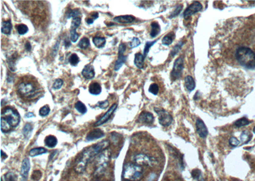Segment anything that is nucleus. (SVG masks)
<instances>
[{"instance_id": "603ef678", "label": "nucleus", "mask_w": 255, "mask_h": 181, "mask_svg": "<svg viewBox=\"0 0 255 181\" xmlns=\"http://www.w3.org/2000/svg\"><path fill=\"white\" fill-rule=\"evenodd\" d=\"M98 104H99L98 106L101 109H105L108 106V101L107 100H105V101H104V102H100Z\"/></svg>"}, {"instance_id": "6e6552de", "label": "nucleus", "mask_w": 255, "mask_h": 181, "mask_svg": "<svg viewBox=\"0 0 255 181\" xmlns=\"http://www.w3.org/2000/svg\"><path fill=\"white\" fill-rule=\"evenodd\" d=\"M109 159V153L108 151L105 149L104 150L103 153H101V155H100L98 162L96 164V173L97 174H101L104 172L105 168H106L107 165V163L108 162Z\"/></svg>"}, {"instance_id": "4468645a", "label": "nucleus", "mask_w": 255, "mask_h": 181, "mask_svg": "<svg viewBox=\"0 0 255 181\" xmlns=\"http://www.w3.org/2000/svg\"><path fill=\"white\" fill-rule=\"evenodd\" d=\"M82 74H83L84 78H85L86 79H93L95 75V69L93 66H92L91 64L86 65L84 69H83V71H82Z\"/></svg>"}, {"instance_id": "2eb2a0df", "label": "nucleus", "mask_w": 255, "mask_h": 181, "mask_svg": "<svg viewBox=\"0 0 255 181\" xmlns=\"http://www.w3.org/2000/svg\"><path fill=\"white\" fill-rule=\"evenodd\" d=\"M104 132L100 129H95L91 131L86 137V140L87 141H91V140H96L100 139L104 136Z\"/></svg>"}, {"instance_id": "a211bd4d", "label": "nucleus", "mask_w": 255, "mask_h": 181, "mask_svg": "<svg viewBox=\"0 0 255 181\" xmlns=\"http://www.w3.org/2000/svg\"><path fill=\"white\" fill-rule=\"evenodd\" d=\"M89 92L92 95H99L101 92V85L97 82L91 83L89 86Z\"/></svg>"}, {"instance_id": "79ce46f5", "label": "nucleus", "mask_w": 255, "mask_h": 181, "mask_svg": "<svg viewBox=\"0 0 255 181\" xmlns=\"http://www.w3.org/2000/svg\"><path fill=\"white\" fill-rule=\"evenodd\" d=\"M79 34L76 32V29H70V40L72 42L75 43L79 38Z\"/></svg>"}, {"instance_id": "1a4fd4ad", "label": "nucleus", "mask_w": 255, "mask_h": 181, "mask_svg": "<svg viewBox=\"0 0 255 181\" xmlns=\"http://www.w3.org/2000/svg\"><path fill=\"white\" fill-rule=\"evenodd\" d=\"M184 69V61L181 57L176 60L171 73V78L173 80H176L181 78Z\"/></svg>"}, {"instance_id": "13d9d810", "label": "nucleus", "mask_w": 255, "mask_h": 181, "mask_svg": "<svg viewBox=\"0 0 255 181\" xmlns=\"http://www.w3.org/2000/svg\"><path fill=\"white\" fill-rule=\"evenodd\" d=\"M34 115L32 113H28L26 115V118H30V117H33Z\"/></svg>"}, {"instance_id": "c9c22d12", "label": "nucleus", "mask_w": 255, "mask_h": 181, "mask_svg": "<svg viewBox=\"0 0 255 181\" xmlns=\"http://www.w3.org/2000/svg\"><path fill=\"white\" fill-rule=\"evenodd\" d=\"M191 175L194 179L198 180L199 181H204L203 177L201 175V171L200 170H193L191 172Z\"/></svg>"}, {"instance_id": "09e8293b", "label": "nucleus", "mask_w": 255, "mask_h": 181, "mask_svg": "<svg viewBox=\"0 0 255 181\" xmlns=\"http://www.w3.org/2000/svg\"><path fill=\"white\" fill-rule=\"evenodd\" d=\"M229 143L232 146L236 147V146H237L240 144V142L237 138L233 137L230 138V139L229 140Z\"/></svg>"}, {"instance_id": "b1692460", "label": "nucleus", "mask_w": 255, "mask_h": 181, "mask_svg": "<svg viewBox=\"0 0 255 181\" xmlns=\"http://www.w3.org/2000/svg\"><path fill=\"white\" fill-rule=\"evenodd\" d=\"M57 143V140L54 135H48L45 139V144L49 147H54Z\"/></svg>"}, {"instance_id": "58836bf2", "label": "nucleus", "mask_w": 255, "mask_h": 181, "mask_svg": "<svg viewBox=\"0 0 255 181\" xmlns=\"http://www.w3.org/2000/svg\"><path fill=\"white\" fill-rule=\"evenodd\" d=\"M149 92L153 95H156L159 92V86L156 83H152L150 85L149 88Z\"/></svg>"}, {"instance_id": "c756f323", "label": "nucleus", "mask_w": 255, "mask_h": 181, "mask_svg": "<svg viewBox=\"0 0 255 181\" xmlns=\"http://www.w3.org/2000/svg\"><path fill=\"white\" fill-rule=\"evenodd\" d=\"M16 56H17V54H14V55L10 56V57L8 58V59H7V62H8V64L9 68L12 71H14L15 70V60L16 59Z\"/></svg>"}, {"instance_id": "0eeeda50", "label": "nucleus", "mask_w": 255, "mask_h": 181, "mask_svg": "<svg viewBox=\"0 0 255 181\" xmlns=\"http://www.w3.org/2000/svg\"><path fill=\"white\" fill-rule=\"evenodd\" d=\"M155 112L158 115L159 123L163 127H168L171 125L173 121L172 116L165 110L160 109L159 107L154 108Z\"/></svg>"}, {"instance_id": "f3484780", "label": "nucleus", "mask_w": 255, "mask_h": 181, "mask_svg": "<svg viewBox=\"0 0 255 181\" xmlns=\"http://www.w3.org/2000/svg\"><path fill=\"white\" fill-rule=\"evenodd\" d=\"M135 17L132 15H121L116 17L113 20L114 21L122 23V24H128L135 21Z\"/></svg>"}, {"instance_id": "dca6fc26", "label": "nucleus", "mask_w": 255, "mask_h": 181, "mask_svg": "<svg viewBox=\"0 0 255 181\" xmlns=\"http://www.w3.org/2000/svg\"><path fill=\"white\" fill-rule=\"evenodd\" d=\"M30 162L29 159L28 158H26L24 159L23 164H22V167H21V171H20V175L22 176V178L23 179H26L29 174V171L30 170Z\"/></svg>"}, {"instance_id": "4c0bfd02", "label": "nucleus", "mask_w": 255, "mask_h": 181, "mask_svg": "<svg viewBox=\"0 0 255 181\" xmlns=\"http://www.w3.org/2000/svg\"><path fill=\"white\" fill-rule=\"evenodd\" d=\"M81 23V18L80 17H77L73 18L72 22H71V29H76L77 27H79Z\"/></svg>"}, {"instance_id": "5701e85b", "label": "nucleus", "mask_w": 255, "mask_h": 181, "mask_svg": "<svg viewBox=\"0 0 255 181\" xmlns=\"http://www.w3.org/2000/svg\"><path fill=\"white\" fill-rule=\"evenodd\" d=\"M93 42L96 47L98 48H101L105 46L106 43V39L104 37L96 36L93 38Z\"/></svg>"}, {"instance_id": "a878e982", "label": "nucleus", "mask_w": 255, "mask_h": 181, "mask_svg": "<svg viewBox=\"0 0 255 181\" xmlns=\"http://www.w3.org/2000/svg\"><path fill=\"white\" fill-rule=\"evenodd\" d=\"M127 57H128L127 56H125L123 55H119V57L117 60V61L116 62L115 66H114V69L116 70V71H118V70L122 66V65L126 62Z\"/></svg>"}, {"instance_id": "864d4df0", "label": "nucleus", "mask_w": 255, "mask_h": 181, "mask_svg": "<svg viewBox=\"0 0 255 181\" xmlns=\"http://www.w3.org/2000/svg\"><path fill=\"white\" fill-rule=\"evenodd\" d=\"M25 48L28 52H29L31 51V50H32V45H31V44L29 42H27L25 45Z\"/></svg>"}, {"instance_id": "c85d7f7f", "label": "nucleus", "mask_w": 255, "mask_h": 181, "mask_svg": "<svg viewBox=\"0 0 255 181\" xmlns=\"http://www.w3.org/2000/svg\"><path fill=\"white\" fill-rule=\"evenodd\" d=\"M75 108L78 111L81 113V114H85L87 112V107L84 105V103H83L80 101H78L75 103Z\"/></svg>"}, {"instance_id": "5fc2aeb1", "label": "nucleus", "mask_w": 255, "mask_h": 181, "mask_svg": "<svg viewBox=\"0 0 255 181\" xmlns=\"http://www.w3.org/2000/svg\"><path fill=\"white\" fill-rule=\"evenodd\" d=\"M86 22L88 24H91L93 23L94 19L92 18H86Z\"/></svg>"}, {"instance_id": "7c9ffc66", "label": "nucleus", "mask_w": 255, "mask_h": 181, "mask_svg": "<svg viewBox=\"0 0 255 181\" xmlns=\"http://www.w3.org/2000/svg\"><path fill=\"white\" fill-rule=\"evenodd\" d=\"M90 45V42H89V39L87 38H83V39H80V41L79 42L78 46L81 49H87Z\"/></svg>"}, {"instance_id": "72a5a7b5", "label": "nucleus", "mask_w": 255, "mask_h": 181, "mask_svg": "<svg viewBox=\"0 0 255 181\" xmlns=\"http://www.w3.org/2000/svg\"><path fill=\"white\" fill-rule=\"evenodd\" d=\"M80 15V12L79 11V10L76 9V10H69L66 13V17L67 18H70L71 17L75 18L77 17H79Z\"/></svg>"}, {"instance_id": "49530a36", "label": "nucleus", "mask_w": 255, "mask_h": 181, "mask_svg": "<svg viewBox=\"0 0 255 181\" xmlns=\"http://www.w3.org/2000/svg\"><path fill=\"white\" fill-rule=\"evenodd\" d=\"M63 80L61 79L58 78V79H57L56 80L55 82L54 83L53 87V88L55 89V90H59V89H60V88H61V86H63Z\"/></svg>"}, {"instance_id": "9b49d317", "label": "nucleus", "mask_w": 255, "mask_h": 181, "mask_svg": "<svg viewBox=\"0 0 255 181\" xmlns=\"http://www.w3.org/2000/svg\"><path fill=\"white\" fill-rule=\"evenodd\" d=\"M117 107V104H114L112 105L110 109L107 111V112L102 116L99 120H98V122H96V123L95 124V127L97 126H100L104 124L105 123H106L107 121L110 119V118L111 117V116L113 115V113H114V111H116V109Z\"/></svg>"}, {"instance_id": "bb28decb", "label": "nucleus", "mask_w": 255, "mask_h": 181, "mask_svg": "<svg viewBox=\"0 0 255 181\" xmlns=\"http://www.w3.org/2000/svg\"><path fill=\"white\" fill-rule=\"evenodd\" d=\"M251 138H252V135L250 134L249 131H248V130H245V131H244L241 134L240 139H241V141L244 144L248 143L250 141Z\"/></svg>"}, {"instance_id": "6e6d98bb", "label": "nucleus", "mask_w": 255, "mask_h": 181, "mask_svg": "<svg viewBox=\"0 0 255 181\" xmlns=\"http://www.w3.org/2000/svg\"><path fill=\"white\" fill-rule=\"evenodd\" d=\"M91 16H92V18H93L94 20H95V19L98 18L99 15H98V12H94V13H93L91 14Z\"/></svg>"}, {"instance_id": "a19ab883", "label": "nucleus", "mask_w": 255, "mask_h": 181, "mask_svg": "<svg viewBox=\"0 0 255 181\" xmlns=\"http://www.w3.org/2000/svg\"><path fill=\"white\" fill-rule=\"evenodd\" d=\"M156 42H157V40H156V41H153V42H147L146 43L145 48H144V57H146V55H147V54L149 53V49L151 48V47L154 45V44H155L156 43Z\"/></svg>"}, {"instance_id": "cd10ccee", "label": "nucleus", "mask_w": 255, "mask_h": 181, "mask_svg": "<svg viewBox=\"0 0 255 181\" xmlns=\"http://www.w3.org/2000/svg\"><path fill=\"white\" fill-rule=\"evenodd\" d=\"M251 122L246 118H242L234 122V125L237 127H242L248 125Z\"/></svg>"}, {"instance_id": "f704fd0d", "label": "nucleus", "mask_w": 255, "mask_h": 181, "mask_svg": "<svg viewBox=\"0 0 255 181\" xmlns=\"http://www.w3.org/2000/svg\"><path fill=\"white\" fill-rule=\"evenodd\" d=\"M17 29L18 33L20 35H23V34L27 33L28 31V26L25 24H19L17 26Z\"/></svg>"}, {"instance_id": "7ed1b4c3", "label": "nucleus", "mask_w": 255, "mask_h": 181, "mask_svg": "<svg viewBox=\"0 0 255 181\" xmlns=\"http://www.w3.org/2000/svg\"><path fill=\"white\" fill-rule=\"evenodd\" d=\"M20 117L17 111L11 107H5L2 111L1 129L4 133L10 132L20 123Z\"/></svg>"}, {"instance_id": "ea45409f", "label": "nucleus", "mask_w": 255, "mask_h": 181, "mask_svg": "<svg viewBox=\"0 0 255 181\" xmlns=\"http://www.w3.org/2000/svg\"><path fill=\"white\" fill-rule=\"evenodd\" d=\"M50 111V109L49 106L48 105H45L40 109L39 114L40 116H46L49 114Z\"/></svg>"}, {"instance_id": "20e7f679", "label": "nucleus", "mask_w": 255, "mask_h": 181, "mask_svg": "<svg viewBox=\"0 0 255 181\" xmlns=\"http://www.w3.org/2000/svg\"><path fill=\"white\" fill-rule=\"evenodd\" d=\"M236 57L239 64L248 69L255 68V53L248 47L241 46L237 48Z\"/></svg>"}, {"instance_id": "412c9836", "label": "nucleus", "mask_w": 255, "mask_h": 181, "mask_svg": "<svg viewBox=\"0 0 255 181\" xmlns=\"http://www.w3.org/2000/svg\"><path fill=\"white\" fill-rule=\"evenodd\" d=\"M161 29L159 24L156 22H153L151 23V31L150 35L152 38L156 37L160 33Z\"/></svg>"}, {"instance_id": "c03bdc74", "label": "nucleus", "mask_w": 255, "mask_h": 181, "mask_svg": "<svg viewBox=\"0 0 255 181\" xmlns=\"http://www.w3.org/2000/svg\"><path fill=\"white\" fill-rule=\"evenodd\" d=\"M182 45H183V43L180 42L177 45H176L174 47H173V48L172 49V52H171V54H170L172 57H174L180 51V50H181Z\"/></svg>"}, {"instance_id": "473e14b6", "label": "nucleus", "mask_w": 255, "mask_h": 181, "mask_svg": "<svg viewBox=\"0 0 255 181\" xmlns=\"http://www.w3.org/2000/svg\"><path fill=\"white\" fill-rule=\"evenodd\" d=\"M79 61H80L79 57L76 54H72L71 55L69 58V62L71 66H77Z\"/></svg>"}, {"instance_id": "37998d69", "label": "nucleus", "mask_w": 255, "mask_h": 181, "mask_svg": "<svg viewBox=\"0 0 255 181\" xmlns=\"http://www.w3.org/2000/svg\"><path fill=\"white\" fill-rule=\"evenodd\" d=\"M172 42H173V38L169 34L166 35L165 36L163 37L162 39V43L164 45H167V46L170 45L172 43Z\"/></svg>"}, {"instance_id": "ddd939ff", "label": "nucleus", "mask_w": 255, "mask_h": 181, "mask_svg": "<svg viewBox=\"0 0 255 181\" xmlns=\"http://www.w3.org/2000/svg\"><path fill=\"white\" fill-rule=\"evenodd\" d=\"M155 118L153 116L152 114L147 112V111H143L139 116L138 120L140 123H145V124H151L154 122Z\"/></svg>"}, {"instance_id": "f257e3e1", "label": "nucleus", "mask_w": 255, "mask_h": 181, "mask_svg": "<svg viewBox=\"0 0 255 181\" xmlns=\"http://www.w3.org/2000/svg\"><path fill=\"white\" fill-rule=\"evenodd\" d=\"M15 90L17 94L25 101H35L42 97L44 90L38 79L31 74L20 77L15 83Z\"/></svg>"}, {"instance_id": "6ab92c4d", "label": "nucleus", "mask_w": 255, "mask_h": 181, "mask_svg": "<svg viewBox=\"0 0 255 181\" xmlns=\"http://www.w3.org/2000/svg\"><path fill=\"white\" fill-rule=\"evenodd\" d=\"M185 85L187 90L189 92H191L195 88V80L191 76H187L185 78Z\"/></svg>"}, {"instance_id": "3c124183", "label": "nucleus", "mask_w": 255, "mask_h": 181, "mask_svg": "<svg viewBox=\"0 0 255 181\" xmlns=\"http://www.w3.org/2000/svg\"><path fill=\"white\" fill-rule=\"evenodd\" d=\"M41 175H42V173H41L39 170H35L32 175V177L34 180H38V179H40V178L42 177Z\"/></svg>"}, {"instance_id": "f03ea898", "label": "nucleus", "mask_w": 255, "mask_h": 181, "mask_svg": "<svg viewBox=\"0 0 255 181\" xmlns=\"http://www.w3.org/2000/svg\"><path fill=\"white\" fill-rule=\"evenodd\" d=\"M110 145L108 140H104V141L98 143L93 146H92L82 153L80 158L75 166V172L78 174L83 173L86 170V166L89 161L93 158L95 156L103 152Z\"/></svg>"}, {"instance_id": "de8ad7c7", "label": "nucleus", "mask_w": 255, "mask_h": 181, "mask_svg": "<svg viewBox=\"0 0 255 181\" xmlns=\"http://www.w3.org/2000/svg\"><path fill=\"white\" fill-rule=\"evenodd\" d=\"M182 9V5L177 6V8L175 9V10L172 12V14L170 16V18H173V17L177 16L180 14V12H181Z\"/></svg>"}, {"instance_id": "9d476101", "label": "nucleus", "mask_w": 255, "mask_h": 181, "mask_svg": "<svg viewBox=\"0 0 255 181\" xmlns=\"http://www.w3.org/2000/svg\"><path fill=\"white\" fill-rule=\"evenodd\" d=\"M202 5L200 2H193L185 10V11L184 12V17H185V18H188L192 15L195 14L200 12V10H202Z\"/></svg>"}, {"instance_id": "2f4dec72", "label": "nucleus", "mask_w": 255, "mask_h": 181, "mask_svg": "<svg viewBox=\"0 0 255 181\" xmlns=\"http://www.w3.org/2000/svg\"><path fill=\"white\" fill-rule=\"evenodd\" d=\"M32 130H33V126L32 125L29 123L26 124L23 130V132L24 137L26 138L29 137V136L31 135V134H32Z\"/></svg>"}, {"instance_id": "39448f33", "label": "nucleus", "mask_w": 255, "mask_h": 181, "mask_svg": "<svg viewBox=\"0 0 255 181\" xmlns=\"http://www.w3.org/2000/svg\"><path fill=\"white\" fill-rule=\"evenodd\" d=\"M122 176L129 181H140L144 177V169L137 164L127 163L124 166Z\"/></svg>"}, {"instance_id": "f8f14e48", "label": "nucleus", "mask_w": 255, "mask_h": 181, "mask_svg": "<svg viewBox=\"0 0 255 181\" xmlns=\"http://www.w3.org/2000/svg\"><path fill=\"white\" fill-rule=\"evenodd\" d=\"M197 132L202 138H206L208 134V130L205 123L201 119H197L196 122Z\"/></svg>"}, {"instance_id": "4be33fe9", "label": "nucleus", "mask_w": 255, "mask_h": 181, "mask_svg": "<svg viewBox=\"0 0 255 181\" xmlns=\"http://www.w3.org/2000/svg\"><path fill=\"white\" fill-rule=\"evenodd\" d=\"M12 25L10 21H6L2 22V32L5 34H10L12 31Z\"/></svg>"}, {"instance_id": "4d7b16f0", "label": "nucleus", "mask_w": 255, "mask_h": 181, "mask_svg": "<svg viewBox=\"0 0 255 181\" xmlns=\"http://www.w3.org/2000/svg\"><path fill=\"white\" fill-rule=\"evenodd\" d=\"M1 153H2V158L3 159L7 158V155L3 152V151H2Z\"/></svg>"}, {"instance_id": "aec40b11", "label": "nucleus", "mask_w": 255, "mask_h": 181, "mask_svg": "<svg viewBox=\"0 0 255 181\" xmlns=\"http://www.w3.org/2000/svg\"><path fill=\"white\" fill-rule=\"evenodd\" d=\"M144 55L141 54L140 53H137L135 55V60H134V63L135 66L139 68V69H142L144 67Z\"/></svg>"}, {"instance_id": "393cba45", "label": "nucleus", "mask_w": 255, "mask_h": 181, "mask_svg": "<svg viewBox=\"0 0 255 181\" xmlns=\"http://www.w3.org/2000/svg\"><path fill=\"white\" fill-rule=\"evenodd\" d=\"M47 152V150L44 147H36V148L31 149V151L29 153V155L30 156L34 157V156H36L40 155L46 153Z\"/></svg>"}, {"instance_id": "052dcab7", "label": "nucleus", "mask_w": 255, "mask_h": 181, "mask_svg": "<svg viewBox=\"0 0 255 181\" xmlns=\"http://www.w3.org/2000/svg\"><path fill=\"white\" fill-rule=\"evenodd\" d=\"M253 132L255 134V127H254V128H253Z\"/></svg>"}, {"instance_id": "8fccbe9b", "label": "nucleus", "mask_w": 255, "mask_h": 181, "mask_svg": "<svg viewBox=\"0 0 255 181\" xmlns=\"http://www.w3.org/2000/svg\"><path fill=\"white\" fill-rule=\"evenodd\" d=\"M126 46L125 44L121 43L119 46V51H118L119 55H123L124 52H125V50H126Z\"/></svg>"}, {"instance_id": "e433bc0d", "label": "nucleus", "mask_w": 255, "mask_h": 181, "mask_svg": "<svg viewBox=\"0 0 255 181\" xmlns=\"http://www.w3.org/2000/svg\"><path fill=\"white\" fill-rule=\"evenodd\" d=\"M5 181H17V177L14 172H9L5 175Z\"/></svg>"}, {"instance_id": "680f3d73", "label": "nucleus", "mask_w": 255, "mask_h": 181, "mask_svg": "<svg viewBox=\"0 0 255 181\" xmlns=\"http://www.w3.org/2000/svg\"><path fill=\"white\" fill-rule=\"evenodd\" d=\"M2 181H3V180H2Z\"/></svg>"}, {"instance_id": "423d86ee", "label": "nucleus", "mask_w": 255, "mask_h": 181, "mask_svg": "<svg viewBox=\"0 0 255 181\" xmlns=\"http://www.w3.org/2000/svg\"><path fill=\"white\" fill-rule=\"evenodd\" d=\"M134 162L140 166H146L149 167H154L159 165V160L151 156L140 153L134 157Z\"/></svg>"}, {"instance_id": "bf43d9fd", "label": "nucleus", "mask_w": 255, "mask_h": 181, "mask_svg": "<svg viewBox=\"0 0 255 181\" xmlns=\"http://www.w3.org/2000/svg\"><path fill=\"white\" fill-rule=\"evenodd\" d=\"M70 45H71L70 42H68V39H66V40H65V46L67 48V47L70 46Z\"/></svg>"}, {"instance_id": "a18cd8bd", "label": "nucleus", "mask_w": 255, "mask_h": 181, "mask_svg": "<svg viewBox=\"0 0 255 181\" xmlns=\"http://www.w3.org/2000/svg\"><path fill=\"white\" fill-rule=\"evenodd\" d=\"M140 45V42L139 39L137 38H134L132 39L131 42L129 43V46L131 48H135V47L138 46Z\"/></svg>"}, {"instance_id": "e2e57ef3", "label": "nucleus", "mask_w": 255, "mask_h": 181, "mask_svg": "<svg viewBox=\"0 0 255 181\" xmlns=\"http://www.w3.org/2000/svg\"><path fill=\"white\" fill-rule=\"evenodd\" d=\"M96 181H99V180H96Z\"/></svg>"}]
</instances>
